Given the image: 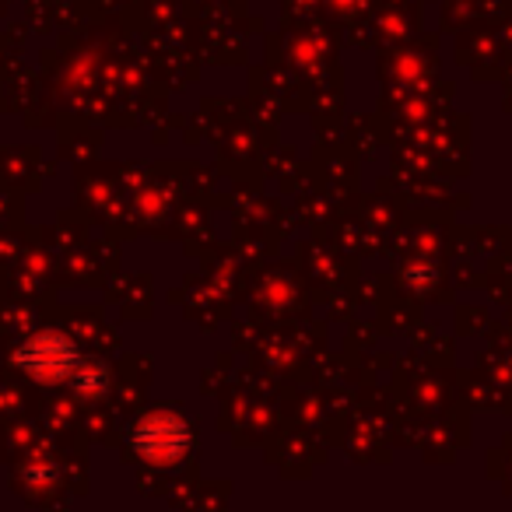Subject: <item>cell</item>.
<instances>
[{"instance_id": "1", "label": "cell", "mask_w": 512, "mask_h": 512, "mask_svg": "<svg viewBox=\"0 0 512 512\" xmlns=\"http://www.w3.org/2000/svg\"><path fill=\"white\" fill-rule=\"evenodd\" d=\"M18 365L36 379H67L78 369V351L57 334L32 337L18 351Z\"/></svg>"}, {"instance_id": "2", "label": "cell", "mask_w": 512, "mask_h": 512, "mask_svg": "<svg viewBox=\"0 0 512 512\" xmlns=\"http://www.w3.org/2000/svg\"><path fill=\"white\" fill-rule=\"evenodd\" d=\"M186 442V425L179 418H169V414H155V418L141 421L134 428V449L151 463H172L183 456Z\"/></svg>"}]
</instances>
